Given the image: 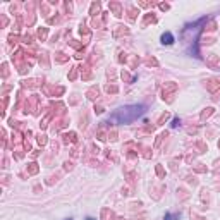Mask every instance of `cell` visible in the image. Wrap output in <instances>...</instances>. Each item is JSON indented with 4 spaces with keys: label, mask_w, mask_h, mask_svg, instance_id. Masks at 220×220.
<instances>
[{
    "label": "cell",
    "mask_w": 220,
    "mask_h": 220,
    "mask_svg": "<svg viewBox=\"0 0 220 220\" xmlns=\"http://www.w3.org/2000/svg\"><path fill=\"white\" fill-rule=\"evenodd\" d=\"M145 112H146V105H125L110 114L108 121L114 124H131V122L138 121Z\"/></svg>",
    "instance_id": "obj_1"
},
{
    "label": "cell",
    "mask_w": 220,
    "mask_h": 220,
    "mask_svg": "<svg viewBox=\"0 0 220 220\" xmlns=\"http://www.w3.org/2000/svg\"><path fill=\"white\" fill-rule=\"evenodd\" d=\"M162 43L164 45H172L174 41H176V38H174V35L172 33H170V31H167V33H164V35H162Z\"/></svg>",
    "instance_id": "obj_2"
},
{
    "label": "cell",
    "mask_w": 220,
    "mask_h": 220,
    "mask_svg": "<svg viewBox=\"0 0 220 220\" xmlns=\"http://www.w3.org/2000/svg\"><path fill=\"white\" fill-rule=\"evenodd\" d=\"M177 218V215H174V213H165V217H164V220H176Z\"/></svg>",
    "instance_id": "obj_3"
},
{
    "label": "cell",
    "mask_w": 220,
    "mask_h": 220,
    "mask_svg": "<svg viewBox=\"0 0 220 220\" xmlns=\"http://www.w3.org/2000/svg\"><path fill=\"white\" fill-rule=\"evenodd\" d=\"M177 124H179V119H174V122H172V127H177Z\"/></svg>",
    "instance_id": "obj_4"
},
{
    "label": "cell",
    "mask_w": 220,
    "mask_h": 220,
    "mask_svg": "<svg viewBox=\"0 0 220 220\" xmlns=\"http://www.w3.org/2000/svg\"><path fill=\"white\" fill-rule=\"evenodd\" d=\"M86 220H95V218H91V217H88V218Z\"/></svg>",
    "instance_id": "obj_5"
},
{
    "label": "cell",
    "mask_w": 220,
    "mask_h": 220,
    "mask_svg": "<svg viewBox=\"0 0 220 220\" xmlns=\"http://www.w3.org/2000/svg\"><path fill=\"white\" fill-rule=\"evenodd\" d=\"M67 220H72V218H67Z\"/></svg>",
    "instance_id": "obj_6"
}]
</instances>
